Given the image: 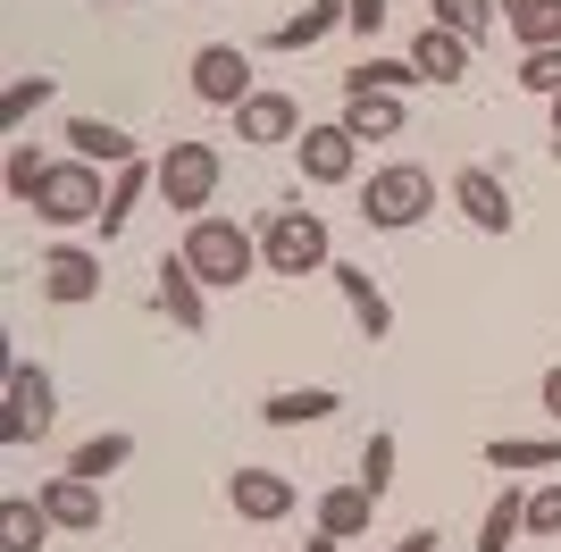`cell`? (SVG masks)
Listing matches in <instances>:
<instances>
[{
	"instance_id": "83f0119b",
	"label": "cell",
	"mask_w": 561,
	"mask_h": 552,
	"mask_svg": "<svg viewBox=\"0 0 561 552\" xmlns=\"http://www.w3.org/2000/svg\"><path fill=\"white\" fill-rule=\"evenodd\" d=\"M411 84H420L411 59H360V68L344 76V92H411Z\"/></svg>"
},
{
	"instance_id": "ffe728a7",
	"label": "cell",
	"mask_w": 561,
	"mask_h": 552,
	"mask_svg": "<svg viewBox=\"0 0 561 552\" xmlns=\"http://www.w3.org/2000/svg\"><path fill=\"white\" fill-rule=\"evenodd\" d=\"M369 519H377V494H369L360 478H352V485H328V494H319V536H335V544L369 536Z\"/></svg>"
},
{
	"instance_id": "5b68a950",
	"label": "cell",
	"mask_w": 561,
	"mask_h": 552,
	"mask_svg": "<svg viewBox=\"0 0 561 552\" xmlns=\"http://www.w3.org/2000/svg\"><path fill=\"white\" fill-rule=\"evenodd\" d=\"M101 209H110V193H101L93 160H59L43 176V193H34V218H43V227H101Z\"/></svg>"
},
{
	"instance_id": "ab89813d",
	"label": "cell",
	"mask_w": 561,
	"mask_h": 552,
	"mask_svg": "<svg viewBox=\"0 0 561 552\" xmlns=\"http://www.w3.org/2000/svg\"><path fill=\"white\" fill-rule=\"evenodd\" d=\"M494 9H519V0H494Z\"/></svg>"
},
{
	"instance_id": "8992f818",
	"label": "cell",
	"mask_w": 561,
	"mask_h": 552,
	"mask_svg": "<svg viewBox=\"0 0 561 552\" xmlns=\"http://www.w3.org/2000/svg\"><path fill=\"white\" fill-rule=\"evenodd\" d=\"M50 418H59V386H50V368L18 360V368H9V411H0V436H9V444H43Z\"/></svg>"
},
{
	"instance_id": "44dd1931",
	"label": "cell",
	"mask_w": 561,
	"mask_h": 552,
	"mask_svg": "<svg viewBox=\"0 0 561 552\" xmlns=\"http://www.w3.org/2000/svg\"><path fill=\"white\" fill-rule=\"evenodd\" d=\"M486 469H503V478H545V469H561V436H494Z\"/></svg>"
},
{
	"instance_id": "3957f363",
	"label": "cell",
	"mask_w": 561,
	"mask_h": 552,
	"mask_svg": "<svg viewBox=\"0 0 561 552\" xmlns=\"http://www.w3.org/2000/svg\"><path fill=\"white\" fill-rule=\"evenodd\" d=\"M427 209H436V176H427L420 160H394V168H377V176L360 184V218H369L377 234H402V227H420Z\"/></svg>"
},
{
	"instance_id": "52a82bcc",
	"label": "cell",
	"mask_w": 561,
	"mask_h": 552,
	"mask_svg": "<svg viewBox=\"0 0 561 552\" xmlns=\"http://www.w3.org/2000/svg\"><path fill=\"white\" fill-rule=\"evenodd\" d=\"M193 101H210V110H243V101H252V50L202 43V50H193Z\"/></svg>"
},
{
	"instance_id": "e0dca14e",
	"label": "cell",
	"mask_w": 561,
	"mask_h": 552,
	"mask_svg": "<svg viewBox=\"0 0 561 552\" xmlns=\"http://www.w3.org/2000/svg\"><path fill=\"white\" fill-rule=\"evenodd\" d=\"M352 142H394L402 135V92H344V117H335Z\"/></svg>"
},
{
	"instance_id": "4fadbf2b",
	"label": "cell",
	"mask_w": 561,
	"mask_h": 552,
	"mask_svg": "<svg viewBox=\"0 0 561 552\" xmlns=\"http://www.w3.org/2000/svg\"><path fill=\"white\" fill-rule=\"evenodd\" d=\"M328 276H335V294H344V310L360 319V335L386 344V335H394V310H386V294H377V276L360 268V260H328Z\"/></svg>"
},
{
	"instance_id": "603a6c76",
	"label": "cell",
	"mask_w": 561,
	"mask_h": 552,
	"mask_svg": "<svg viewBox=\"0 0 561 552\" xmlns=\"http://www.w3.org/2000/svg\"><path fill=\"white\" fill-rule=\"evenodd\" d=\"M519 536H528V494L503 485V494L486 503V519H478V552H512Z\"/></svg>"
},
{
	"instance_id": "d4e9b609",
	"label": "cell",
	"mask_w": 561,
	"mask_h": 552,
	"mask_svg": "<svg viewBox=\"0 0 561 552\" xmlns=\"http://www.w3.org/2000/svg\"><path fill=\"white\" fill-rule=\"evenodd\" d=\"M142 193H160V160H135V168H117V184H110V209H101V234H117V227H126Z\"/></svg>"
},
{
	"instance_id": "30bf717a",
	"label": "cell",
	"mask_w": 561,
	"mask_h": 552,
	"mask_svg": "<svg viewBox=\"0 0 561 552\" xmlns=\"http://www.w3.org/2000/svg\"><path fill=\"white\" fill-rule=\"evenodd\" d=\"M294 160H302L310 184H352V176H360V142H352L344 126H302Z\"/></svg>"
},
{
	"instance_id": "8fae6325",
	"label": "cell",
	"mask_w": 561,
	"mask_h": 552,
	"mask_svg": "<svg viewBox=\"0 0 561 552\" xmlns=\"http://www.w3.org/2000/svg\"><path fill=\"white\" fill-rule=\"evenodd\" d=\"M453 209H461L478 234H512V193H503L494 168H461V176H453Z\"/></svg>"
},
{
	"instance_id": "74e56055",
	"label": "cell",
	"mask_w": 561,
	"mask_h": 552,
	"mask_svg": "<svg viewBox=\"0 0 561 552\" xmlns=\"http://www.w3.org/2000/svg\"><path fill=\"white\" fill-rule=\"evenodd\" d=\"M302 552H344V544H335V536H310V544Z\"/></svg>"
},
{
	"instance_id": "f35d334b",
	"label": "cell",
	"mask_w": 561,
	"mask_h": 552,
	"mask_svg": "<svg viewBox=\"0 0 561 552\" xmlns=\"http://www.w3.org/2000/svg\"><path fill=\"white\" fill-rule=\"evenodd\" d=\"M553 142H561V101H553Z\"/></svg>"
},
{
	"instance_id": "484cf974",
	"label": "cell",
	"mask_w": 561,
	"mask_h": 552,
	"mask_svg": "<svg viewBox=\"0 0 561 552\" xmlns=\"http://www.w3.org/2000/svg\"><path fill=\"white\" fill-rule=\"evenodd\" d=\"M503 25L519 34V50H545L561 43V0H519V9H503Z\"/></svg>"
},
{
	"instance_id": "9a60e30c",
	"label": "cell",
	"mask_w": 561,
	"mask_h": 552,
	"mask_svg": "<svg viewBox=\"0 0 561 552\" xmlns=\"http://www.w3.org/2000/svg\"><path fill=\"white\" fill-rule=\"evenodd\" d=\"M43 510H50V528H68V536H101V485L93 478H43Z\"/></svg>"
},
{
	"instance_id": "4dcf8cb0",
	"label": "cell",
	"mask_w": 561,
	"mask_h": 552,
	"mask_svg": "<svg viewBox=\"0 0 561 552\" xmlns=\"http://www.w3.org/2000/svg\"><path fill=\"white\" fill-rule=\"evenodd\" d=\"M436 25H445V34H461V43L478 50V34L494 25V0H436Z\"/></svg>"
},
{
	"instance_id": "f546056e",
	"label": "cell",
	"mask_w": 561,
	"mask_h": 552,
	"mask_svg": "<svg viewBox=\"0 0 561 552\" xmlns=\"http://www.w3.org/2000/svg\"><path fill=\"white\" fill-rule=\"evenodd\" d=\"M59 160H43V151H34V142H9V202H25L34 209V193H43V176Z\"/></svg>"
},
{
	"instance_id": "8d00e7d4",
	"label": "cell",
	"mask_w": 561,
	"mask_h": 552,
	"mask_svg": "<svg viewBox=\"0 0 561 552\" xmlns=\"http://www.w3.org/2000/svg\"><path fill=\"white\" fill-rule=\"evenodd\" d=\"M394 552H436V528H411V536H394Z\"/></svg>"
},
{
	"instance_id": "d6a6232c",
	"label": "cell",
	"mask_w": 561,
	"mask_h": 552,
	"mask_svg": "<svg viewBox=\"0 0 561 552\" xmlns=\"http://www.w3.org/2000/svg\"><path fill=\"white\" fill-rule=\"evenodd\" d=\"M519 84H528V92H545V101H561V43L519 50Z\"/></svg>"
},
{
	"instance_id": "ba28073f",
	"label": "cell",
	"mask_w": 561,
	"mask_h": 552,
	"mask_svg": "<svg viewBox=\"0 0 561 552\" xmlns=\"http://www.w3.org/2000/svg\"><path fill=\"white\" fill-rule=\"evenodd\" d=\"M34 285H43V301H59V310H76V301L101 294V260L76 252V243H59V252L34 260Z\"/></svg>"
},
{
	"instance_id": "7a4b0ae2",
	"label": "cell",
	"mask_w": 561,
	"mask_h": 552,
	"mask_svg": "<svg viewBox=\"0 0 561 552\" xmlns=\"http://www.w3.org/2000/svg\"><path fill=\"white\" fill-rule=\"evenodd\" d=\"M328 218L319 209H268L260 227V268L268 276H328Z\"/></svg>"
},
{
	"instance_id": "1f68e13d",
	"label": "cell",
	"mask_w": 561,
	"mask_h": 552,
	"mask_svg": "<svg viewBox=\"0 0 561 552\" xmlns=\"http://www.w3.org/2000/svg\"><path fill=\"white\" fill-rule=\"evenodd\" d=\"M394 460H402V444L386 436V427H377V436L360 444V485H369L377 503H386V485H394Z\"/></svg>"
},
{
	"instance_id": "836d02e7",
	"label": "cell",
	"mask_w": 561,
	"mask_h": 552,
	"mask_svg": "<svg viewBox=\"0 0 561 552\" xmlns=\"http://www.w3.org/2000/svg\"><path fill=\"white\" fill-rule=\"evenodd\" d=\"M528 536H561V478H545L528 494Z\"/></svg>"
},
{
	"instance_id": "2e32d148",
	"label": "cell",
	"mask_w": 561,
	"mask_h": 552,
	"mask_svg": "<svg viewBox=\"0 0 561 552\" xmlns=\"http://www.w3.org/2000/svg\"><path fill=\"white\" fill-rule=\"evenodd\" d=\"M411 68H420V84H461V76H469V43L427 18L420 34H411Z\"/></svg>"
},
{
	"instance_id": "5bb4252c",
	"label": "cell",
	"mask_w": 561,
	"mask_h": 552,
	"mask_svg": "<svg viewBox=\"0 0 561 552\" xmlns=\"http://www.w3.org/2000/svg\"><path fill=\"white\" fill-rule=\"evenodd\" d=\"M151 276H160V310H168L176 326H185V335H202V326H210V285L193 276V260L176 252V260H160Z\"/></svg>"
},
{
	"instance_id": "f1b7e54d",
	"label": "cell",
	"mask_w": 561,
	"mask_h": 552,
	"mask_svg": "<svg viewBox=\"0 0 561 552\" xmlns=\"http://www.w3.org/2000/svg\"><path fill=\"white\" fill-rule=\"evenodd\" d=\"M50 92H59V76H18V84L0 92V126L18 135V126H25V117H34V110H43Z\"/></svg>"
},
{
	"instance_id": "6da1fadb",
	"label": "cell",
	"mask_w": 561,
	"mask_h": 552,
	"mask_svg": "<svg viewBox=\"0 0 561 552\" xmlns=\"http://www.w3.org/2000/svg\"><path fill=\"white\" fill-rule=\"evenodd\" d=\"M185 260H193V276H202L210 294H227V285H243V276L260 268V234L234 227V218H193L185 227Z\"/></svg>"
},
{
	"instance_id": "7c38bea8",
	"label": "cell",
	"mask_w": 561,
	"mask_h": 552,
	"mask_svg": "<svg viewBox=\"0 0 561 552\" xmlns=\"http://www.w3.org/2000/svg\"><path fill=\"white\" fill-rule=\"evenodd\" d=\"M234 142H302V101L294 92H252L234 110Z\"/></svg>"
},
{
	"instance_id": "277c9868",
	"label": "cell",
	"mask_w": 561,
	"mask_h": 552,
	"mask_svg": "<svg viewBox=\"0 0 561 552\" xmlns=\"http://www.w3.org/2000/svg\"><path fill=\"white\" fill-rule=\"evenodd\" d=\"M218 176H227L218 142H168V151H160V202H168V209H185V218H210Z\"/></svg>"
},
{
	"instance_id": "d590c367",
	"label": "cell",
	"mask_w": 561,
	"mask_h": 552,
	"mask_svg": "<svg viewBox=\"0 0 561 552\" xmlns=\"http://www.w3.org/2000/svg\"><path fill=\"white\" fill-rule=\"evenodd\" d=\"M545 418L561 427V368H545Z\"/></svg>"
},
{
	"instance_id": "9c48e42d",
	"label": "cell",
	"mask_w": 561,
	"mask_h": 552,
	"mask_svg": "<svg viewBox=\"0 0 561 552\" xmlns=\"http://www.w3.org/2000/svg\"><path fill=\"white\" fill-rule=\"evenodd\" d=\"M227 503H234V519L277 528L285 510H294V478H285V469H234V478H227Z\"/></svg>"
},
{
	"instance_id": "7402d4cb",
	"label": "cell",
	"mask_w": 561,
	"mask_h": 552,
	"mask_svg": "<svg viewBox=\"0 0 561 552\" xmlns=\"http://www.w3.org/2000/svg\"><path fill=\"white\" fill-rule=\"evenodd\" d=\"M50 544V510H43V494L25 503V494H9L0 503V552H43Z\"/></svg>"
},
{
	"instance_id": "ac0fdd59",
	"label": "cell",
	"mask_w": 561,
	"mask_h": 552,
	"mask_svg": "<svg viewBox=\"0 0 561 552\" xmlns=\"http://www.w3.org/2000/svg\"><path fill=\"white\" fill-rule=\"evenodd\" d=\"M68 151L76 160H93V168H135V135L126 126H110V117H68Z\"/></svg>"
},
{
	"instance_id": "cb8c5ba5",
	"label": "cell",
	"mask_w": 561,
	"mask_h": 552,
	"mask_svg": "<svg viewBox=\"0 0 561 552\" xmlns=\"http://www.w3.org/2000/svg\"><path fill=\"white\" fill-rule=\"evenodd\" d=\"M335 25H344V0H302V18H285L268 34V50H310V43H328Z\"/></svg>"
},
{
	"instance_id": "d6986e66",
	"label": "cell",
	"mask_w": 561,
	"mask_h": 552,
	"mask_svg": "<svg viewBox=\"0 0 561 552\" xmlns=\"http://www.w3.org/2000/svg\"><path fill=\"white\" fill-rule=\"evenodd\" d=\"M335 411H344V393H335V386H277L268 402H260L268 427H319V418H335Z\"/></svg>"
},
{
	"instance_id": "4316f807",
	"label": "cell",
	"mask_w": 561,
	"mask_h": 552,
	"mask_svg": "<svg viewBox=\"0 0 561 552\" xmlns=\"http://www.w3.org/2000/svg\"><path fill=\"white\" fill-rule=\"evenodd\" d=\"M126 460H135V436H117V427H110V436H93V444H76V460H68V469H76V478H117V469H126Z\"/></svg>"
},
{
	"instance_id": "e575fe53",
	"label": "cell",
	"mask_w": 561,
	"mask_h": 552,
	"mask_svg": "<svg viewBox=\"0 0 561 552\" xmlns=\"http://www.w3.org/2000/svg\"><path fill=\"white\" fill-rule=\"evenodd\" d=\"M344 25L352 34H377V25H386V0H344Z\"/></svg>"
}]
</instances>
